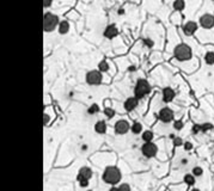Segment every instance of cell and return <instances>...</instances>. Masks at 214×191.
Returning <instances> with one entry per match:
<instances>
[{
  "label": "cell",
  "instance_id": "obj_1",
  "mask_svg": "<svg viewBox=\"0 0 214 191\" xmlns=\"http://www.w3.org/2000/svg\"><path fill=\"white\" fill-rule=\"evenodd\" d=\"M121 171L115 167V166H109L104 170V173H103V181L107 183V184H110V185H115L117 184L120 181H121Z\"/></svg>",
  "mask_w": 214,
  "mask_h": 191
},
{
  "label": "cell",
  "instance_id": "obj_2",
  "mask_svg": "<svg viewBox=\"0 0 214 191\" xmlns=\"http://www.w3.org/2000/svg\"><path fill=\"white\" fill-rule=\"evenodd\" d=\"M173 55H175V57L177 59L178 61H187V60L192 59L193 53H192V49H190L189 45H187L184 43H181V44H178L177 47L175 48Z\"/></svg>",
  "mask_w": 214,
  "mask_h": 191
},
{
  "label": "cell",
  "instance_id": "obj_3",
  "mask_svg": "<svg viewBox=\"0 0 214 191\" xmlns=\"http://www.w3.org/2000/svg\"><path fill=\"white\" fill-rule=\"evenodd\" d=\"M59 18L56 15L52 13V12H47L43 17V30L46 32H52L55 30L56 25H59Z\"/></svg>",
  "mask_w": 214,
  "mask_h": 191
},
{
  "label": "cell",
  "instance_id": "obj_4",
  "mask_svg": "<svg viewBox=\"0 0 214 191\" xmlns=\"http://www.w3.org/2000/svg\"><path fill=\"white\" fill-rule=\"evenodd\" d=\"M151 92V85L147 80L145 79H139L135 85V88H134V93H135V97L138 99H141L144 98L146 94H148Z\"/></svg>",
  "mask_w": 214,
  "mask_h": 191
},
{
  "label": "cell",
  "instance_id": "obj_5",
  "mask_svg": "<svg viewBox=\"0 0 214 191\" xmlns=\"http://www.w3.org/2000/svg\"><path fill=\"white\" fill-rule=\"evenodd\" d=\"M86 83L90 85H98L102 83V73L99 71H90L86 73Z\"/></svg>",
  "mask_w": 214,
  "mask_h": 191
},
{
  "label": "cell",
  "instance_id": "obj_6",
  "mask_svg": "<svg viewBox=\"0 0 214 191\" xmlns=\"http://www.w3.org/2000/svg\"><path fill=\"white\" fill-rule=\"evenodd\" d=\"M141 152H142L144 157H146V158H153L157 154L158 148H157V146L153 142H147V143L142 145Z\"/></svg>",
  "mask_w": 214,
  "mask_h": 191
},
{
  "label": "cell",
  "instance_id": "obj_7",
  "mask_svg": "<svg viewBox=\"0 0 214 191\" xmlns=\"http://www.w3.org/2000/svg\"><path fill=\"white\" fill-rule=\"evenodd\" d=\"M158 117H159V120L161 122L169 123V122H171L173 120V111L170 108H163L158 112Z\"/></svg>",
  "mask_w": 214,
  "mask_h": 191
},
{
  "label": "cell",
  "instance_id": "obj_8",
  "mask_svg": "<svg viewBox=\"0 0 214 191\" xmlns=\"http://www.w3.org/2000/svg\"><path fill=\"white\" fill-rule=\"evenodd\" d=\"M129 129H131V125H129V123L126 120H120V121H117L115 123V132L117 134H120V135L126 134Z\"/></svg>",
  "mask_w": 214,
  "mask_h": 191
},
{
  "label": "cell",
  "instance_id": "obj_9",
  "mask_svg": "<svg viewBox=\"0 0 214 191\" xmlns=\"http://www.w3.org/2000/svg\"><path fill=\"white\" fill-rule=\"evenodd\" d=\"M200 24H201V27L202 28H205V29H210V28H213L214 27V16H212V15H203V16H201V18H200Z\"/></svg>",
  "mask_w": 214,
  "mask_h": 191
},
{
  "label": "cell",
  "instance_id": "obj_10",
  "mask_svg": "<svg viewBox=\"0 0 214 191\" xmlns=\"http://www.w3.org/2000/svg\"><path fill=\"white\" fill-rule=\"evenodd\" d=\"M138 104H139V99L136 97H129L124 101V109L126 111H133L138 106Z\"/></svg>",
  "mask_w": 214,
  "mask_h": 191
},
{
  "label": "cell",
  "instance_id": "obj_11",
  "mask_svg": "<svg viewBox=\"0 0 214 191\" xmlns=\"http://www.w3.org/2000/svg\"><path fill=\"white\" fill-rule=\"evenodd\" d=\"M91 177H92V170L90 167L84 166V167H81L79 170V173L77 176V179L80 182L81 179H90Z\"/></svg>",
  "mask_w": 214,
  "mask_h": 191
},
{
  "label": "cell",
  "instance_id": "obj_12",
  "mask_svg": "<svg viewBox=\"0 0 214 191\" xmlns=\"http://www.w3.org/2000/svg\"><path fill=\"white\" fill-rule=\"evenodd\" d=\"M176 96V92L172 90L171 87H164L163 88V100L165 103H170V101L175 98Z\"/></svg>",
  "mask_w": 214,
  "mask_h": 191
},
{
  "label": "cell",
  "instance_id": "obj_13",
  "mask_svg": "<svg viewBox=\"0 0 214 191\" xmlns=\"http://www.w3.org/2000/svg\"><path fill=\"white\" fill-rule=\"evenodd\" d=\"M196 30H197V23L195 22H188L183 27V32L187 36H192Z\"/></svg>",
  "mask_w": 214,
  "mask_h": 191
},
{
  "label": "cell",
  "instance_id": "obj_14",
  "mask_svg": "<svg viewBox=\"0 0 214 191\" xmlns=\"http://www.w3.org/2000/svg\"><path fill=\"white\" fill-rule=\"evenodd\" d=\"M117 34H119L117 28H116V25H114V24L108 25V27L105 28V30H104V32H103V35L107 38H114V37L117 36Z\"/></svg>",
  "mask_w": 214,
  "mask_h": 191
},
{
  "label": "cell",
  "instance_id": "obj_15",
  "mask_svg": "<svg viewBox=\"0 0 214 191\" xmlns=\"http://www.w3.org/2000/svg\"><path fill=\"white\" fill-rule=\"evenodd\" d=\"M95 130L98 134H105L107 133V123L104 121H98L95 124Z\"/></svg>",
  "mask_w": 214,
  "mask_h": 191
},
{
  "label": "cell",
  "instance_id": "obj_16",
  "mask_svg": "<svg viewBox=\"0 0 214 191\" xmlns=\"http://www.w3.org/2000/svg\"><path fill=\"white\" fill-rule=\"evenodd\" d=\"M68 30H69V24H68V22L67 20L60 22V24H59V32L61 35H65V34L68 32Z\"/></svg>",
  "mask_w": 214,
  "mask_h": 191
},
{
  "label": "cell",
  "instance_id": "obj_17",
  "mask_svg": "<svg viewBox=\"0 0 214 191\" xmlns=\"http://www.w3.org/2000/svg\"><path fill=\"white\" fill-rule=\"evenodd\" d=\"M183 181H184V183H185L187 185H190V186H192V185L195 184V177H194L193 174H190V173H188V174L184 176Z\"/></svg>",
  "mask_w": 214,
  "mask_h": 191
},
{
  "label": "cell",
  "instance_id": "obj_18",
  "mask_svg": "<svg viewBox=\"0 0 214 191\" xmlns=\"http://www.w3.org/2000/svg\"><path fill=\"white\" fill-rule=\"evenodd\" d=\"M142 140L145 141V143H147V142H152V139H153V133L152 132H149V130H146V132H144L142 133Z\"/></svg>",
  "mask_w": 214,
  "mask_h": 191
},
{
  "label": "cell",
  "instance_id": "obj_19",
  "mask_svg": "<svg viewBox=\"0 0 214 191\" xmlns=\"http://www.w3.org/2000/svg\"><path fill=\"white\" fill-rule=\"evenodd\" d=\"M131 130H132V133H134V134H140L141 130H142V125H141L139 122H135V123L131 127Z\"/></svg>",
  "mask_w": 214,
  "mask_h": 191
},
{
  "label": "cell",
  "instance_id": "obj_20",
  "mask_svg": "<svg viewBox=\"0 0 214 191\" xmlns=\"http://www.w3.org/2000/svg\"><path fill=\"white\" fill-rule=\"evenodd\" d=\"M205 61L207 65H214V52H208L205 56Z\"/></svg>",
  "mask_w": 214,
  "mask_h": 191
},
{
  "label": "cell",
  "instance_id": "obj_21",
  "mask_svg": "<svg viewBox=\"0 0 214 191\" xmlns=\"http://www.w3.org/2000/svg\"><path fill=\"white\" fill-rule=\"evenodd\" d=\"M98 68H99V72H108V71H109V65H108V62H107L105 60L100 61L99 65H98Z\"/></svg>",
  "mask_w": 214,
  "mask_h": 191
},
{
  "label": "cell",
  "instance_id": "obj_22",
  "mask_svg": "<svg viewBox=\"0 0 214 191\" xmlns=\"http://www.w3.org/2000/svg\"><path fill=\"white\" fill-rule=\"evenodd\" d=\"M192 174L194 176V177H201L203 174V170H202V167H200V166H195L194 169H193V171H192Z\"/></svg>",
  "mask_w": 214,
  "mask_h": 191
},
{
  "label": "cell",
  "instance_id": "obj_23",
  "mask_svg": "<svg viewBox=\"0 0 214 191\" xmlns=\"http://www.w3.org/2000/svg\"><path fill=\"white\" fill-rule=\"evenodd\" d=\"M184 6H185L184 1H181V0H177V1L173 3V8L177 10V11H182L184 8Z\"/></svg>",
  "mask_w": 214,
  "mask_h": 191
},
{
  "label": "cell",
  "instance_id": "obj_24",
  "mask_svg": "<svg viewBox=\"0 0 214 191\" xmlns=\"http://www.w3.org/2000/svg\"><path fill=\"white\" fill-rule=\"evenodd\" d=\"M104 113L108 118H112V116H115V111L114 109H110V108H105L104 109Z\"/></svg>",
  "mask_w": 214,
  "mask_h": 191
},
{
  "label": "cell",
  "instance_id": "obj_25",
  "mask_svg": "<svg viewBox=\"0 0 214 191\" xmlns=\"http://www.w3.org/2000/svg\"><path fill=\"white\" fill-rule=\"evenodd\" d=\"M89 113H91V115H93V113H97L98 111H99V108H98V105L97 104H92L90 108H89Z\"/></svg>",
  "mask_w": 214,
  "mask_h": 191
},
{
  "label": "cell",
  "instance_id": "obj_26",
  "mask_svg": "<svg viewBox=\"0 0 214 191\" xmlns=\"http://www.w3.org/2000/svg\"><path fill=\"white\" fill-rule=\"evenodd\" d=\"M182 145H184V143H183V140H182L180 136H177V137L173 139V146H175V147H180V146H182Z\"/></svg>",
  "mask_w": 214,
  "mask_h": 191
},
{
  "label": "cell",
  "instance_id": "obj_27",
  "mask_svg": "<svg viewBox=\"0 0 214 191\" xmlns=\"http://www.w3.org/2000/svg\"><path fill=\"white\" fill-rule=\"evenodd\" d=\"M173 128H175L176 130H181V129L183 128V122H182V121H176V122L173 123Z\"/></svg>",
  "mask_w": 214,
  "mask_h": 191
},
{
  "label": "cell",
  "instance_id": "obj_28",
  "mask_svg": "<svg viewBox=\"0 0 214 191\" xmlns=\"http://www.w3.org/2000/svg\"><path fill=\"white\" fill-rule=\"evenodd\" d=\"M212 128H213V125L210 123H205L201 125V132H207L208 129H212Z\"/></svg>",
  "mask_w": 214,
  "mask_h": 191
},
{
  "label": "cell",
  "instance_id": "obj_29",
  "mask_svg": "<svg viewBox=\"0 0 214 191\" xmlns=\"http://www.w3.org/2000/svg\"><path fill=\"white\" fill-rule=\"evenodd\" d=\"M120 190L121 191H131V186L127 184V183H122L120 185Z\"/></svg>",
  "mask_w": 214,
  "mask_h": 191
},
{
  "label": "cell",
  "instance_id": "obj_30",
  "mask_svg": "<svg viewBox=\"0 0 214 191\" xmlns=\"http://www.w3.org/2000/svg\"><path fill=\"white\" fill-rule=\"evenodd\" d=\"M184 149L185 150H190V149H193V143L192 142H184Z\"/></svg>",
  "mask_w": 214,
  "mask_h": 191
},
{
  "label": "cell",
  "instance_id": "obj_31",
  "mask_svg": "<svg viewBox=\"0 0 214 191\" xmlns=\"http://www.w3.org/2000/svg\"><path fill=\"white\" fill-rule=\"evenodd\" d=\"M79 183H80V186L81 188H85V186L89 185V179H81Z\"/></svg>",
  "mask_w": 214,
  "mask_h": 191
},
{
  "label": "cell",
  "instance_id": "obj_32",
  "mask_svg": "<svg viewBox=\"0 0 214 191\" xmlns=\"http://www.w3.org/2000/svg\"><path fill=\"white\" fill-rule=\"evenodd\" d=\"M193 132H194V133L201 132V125H199V124H195V125H194V128H193Z\"/></svg>",
  "mask_w": 214,
  "mask_h": 191
},
{
  "label": "cell",
  "instance_id": "obj_33",
  "mask_svg": "<svg viewBox=\"0 0 214 191\" xmlns=\"http://www.w3.org/2000/svg\"><path fill=\"white\" fill-rule=\"evenodd\" d=\"M50 5H52V0H44V3H43L44 7H49Z\"/></svg>",
  "mask_w": 214,
  "mask_h": 191
},
{
  "label": "cell",
  "instance_id": "obj_34",
  "mask_svg": "<svg viewBox=\"0 0 214 191\" xmlns=\"http://www.w3.org/2000/svg\"><path fill=\"white\" fill-rule=\"evenodd\" d=\"M144 42H145V43H146L148 47H152V45H153V42H152V41H149L148 38H145V40H144Z\"/></svg>",
  "mask_w": 214,
  "mask_h": 191
},
{
  "label": "cell",
  "instance_id": "obj_35",
  "mask_svg": "<svg viewBox=\"0 0 214 191\" xmlns=\"http://www.w3.org/2000/svg\"><path fill=\"white\" fill-rule=\"evenodd\" d=\"M109 191H121V190H120V188H115V186H112Z\"/></svg>",
  "mask_w": 214,
  "mask_h": 191
},
{
  "label": "cell",
  "instance_id": "obj_36",
  "mask_svg": "<svg viewBox=\"0 0 214 191\" xmlns=\"http://www.w3.org/2000/svg\"><path fill=\"white\" fill-rule=\"evenodd\" d=\"M187 162H188L187 159H182V160H181V164H182V165H187Z\"/></svg>",
  "mask_w": 214,
  "mask_h": 191
},
{
  "label": "cell",
  "instance_id": "obj_37",
  "mask_svg": "<svg viewBox=\"0 0 214 191\" xmlns=\"http://www.w3.org/2000/svg\"><path fill=\"white\" fill-rule=\"evenodd\" d=\"M47 121H48V116L44 115V124H47Z\"/></svg>",
  "mask_w": 214,
  "mask_h": 191
},
{
  "label": "cell",
  "instance_id": "obj_38",
  "mask_svg": "<svg viewBox=\"0 0 214 191\" xmlns=\"http://www.w3.org/2000/svg\"><path fill=\"white\" fill-rule=\"evenodd\" d=\"M129 71H135V67H134V66H131V67H129Z\"/></svg>",
  "mask_w": 214,
  "mask_h": 191
},
{
  "label": "cell",
  "instance_id": "obj_39",
  "mask_svg": "<svg viewBox=\"0 0 214 191\" xmlns=\"http://www.w3.org/2000/svg\"><path fill=\"white\" fill-rule=\"evenodd\" d=\"M192 191H200V190H199V189H193Z\"/></svg>",
  "mask_w": 214,
  "mask_h": 191
},
{
  "label": "cell",
  "instance_id": "obj_40",
  "mask_svg": "<svg viewBox=\"0 0 214 191\" xmlns=\"http://www.w3.org/2000/svg\"><path fill=\"white\" fill-rule=\"evenodd\" d=\"M89 191H91V190H89Z\"/></svg>",
  "mask_w": 214,
  "mask_h": 191
}]
</instances>
